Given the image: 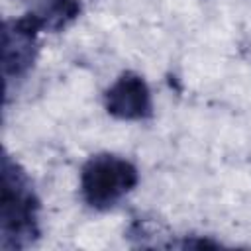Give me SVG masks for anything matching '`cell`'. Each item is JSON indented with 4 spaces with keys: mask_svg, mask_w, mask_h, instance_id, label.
Listing matches in <instances>:
<instances>
[{
    "mask_svg": "<svg viewBox=\"0 0 251 251\" xmlns=\"http://www.w3.org/2000/svg\"><path fill=\"white\" fill-rule=\"evenodd\" d=\"M45 33L39 18L27 10L25 14L6 20L2 29V75L6 98L12 92V84L24 80L39 51V35Z\"/></svg>",
    "mask_w": 251,
    "mask_h": 251,
    "instance_id": "3",
    "label": "cell"
},
{
    "mask_svg": "<svg viewBox=\"0 0 251 251\" xmlns=\"http://www.w3.org/2000/svg\"><path fill=\"white\" fill-rule=\"evenodd\" d=\"M104 110L122 122H143L153 116V96L145 78L135 71H124L104 92Z\"/></svg>",
    "mask_w": 251,
    "mask_h": 251,
    "instance_id": "4",
    "label": "cell"
},
{
    "mask_svg": "<svg viewBox=\"0 0 251 251\" xmlns=\"http://www.w3.org/2000/svg\"><path fill=\"white\" fill-rule=\"evenodd\" d=\"M0 180V249H29L41 235V202L27 171L6 151L2 155Z\"/></svg>",
    "mask_w": 251,
    "mask_h": 251,
    "instance_id": "1",
    "label": "cell"
},
{
    "mask_svg": "<svg viewBox=\"0 0 251 251\" xmlns=\"http://www.w3.org/2000/svg\"><path fill=\"white\" fill-rule=\"evenodd\" d=\"M139 184L137 167L116 153L90 155L80 167V196L96 212L118 206Z\"/></svg>",
    "mask_w": 251,
    "mask_h": 251,
    "instance_id": "2",
    "label": "cell"
},
{
    "mask_svg": "<svg viewBox=\"0 0 251 251\" xmlns=\"http://www.w3.org/2000/svg\"><path fill=\"white\" fill-rule=\"evenodd\" d=\"M31 12L39 18L45 31L59 33L78 20L82 4L80 0H37Z\"/></svg>",
    "mask_w": 251,
    "mask_h": 251,
    "instance_id": "5",
    "label": "cell"
}]
</instances>
